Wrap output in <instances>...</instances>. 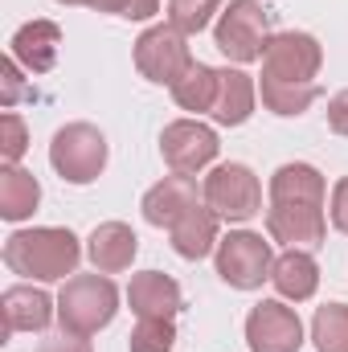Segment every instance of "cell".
<instances>
[{
	"instance_id": "9a60e30c",
	"label": "cell",
	"mask_w": 348,
	"mask_h": 352,
	"mask_svg": "<svg viewBox=\"0 0 348 352\" xmlns=\"http://www.w3.org/2000/svg\"><path fill=\"white\" fill-rule=\"evenodd\" d=\"M193 205H201V201H197V180L173 173V176H164L160 184H152V188L144 192V205H140V209H144V221H148V226L173 230Z\"/></svg>"
},
{
	"instance_id": "9c48e42d",
	"label": "cell",
	"mask_w": 348,
	"mask_h": 352,
	"mask_svg": "<svg viewBox=\"0 0 348 352\" xmlns=\"http://www.w3.org/2000/svg\"><path fill=\"white\" fill-rule=\"evenodd\" d=\"M217 131L201 119H176L160 131V156L176 176H197L217 160Z\"/></svg>"
},
{
	"instance_id": "7a4b0ae2",
	"label": "cell",
	"mask_w": 348,
	"mask_h": 352,
	"mask_svg": "<svg viewBox=\"0 0 348 352\" xmlns=\"http://www.w3.org/2000/svg\"><path fill=\"white\" fill-rule=\"evenodd\" d=\"M119 316V287L107 274H70L58 291V324L62 332L94 336Z\"/></svg>"
},
{
	"instance_id": "484cf974",
	"label": "cell",
	"mask_w": 348,
	"mask_h": 352,
	"mask_svg": "<svg viewBox=\"0 0 348 352\" xmlns=\"http://www.w3.org/2000/svg\"><path fill=\"white\" fill-rule=\"evenodd\" d=\"M176 349V324L173 320H140L131 328L127 352H173Z\"/></svg>"
},
{
	"instance_id": "83f0119b",
	"label": "cell",
	"mask_w": 348,
	"mask_h": 352,
	"mask_svg": "<svg viewBox=\"0 0 348 352\" xmlns=\"http://www.w3.org/2000/svg\"><path fill=\"white\" fill-rule=\"evenodd\" d=\"M90 8L123 16V21H148V16L160 12V0H90Z\"/></svg>"
},
{
	"instance_id": "f546056e",
	"label": "cell",
	"mask_w": 348,
	"mask_h": 352,
	"mask_svg": "<svg viewBox=\"0 0 348 352\" xmlns=\"http://www.w3.org/2000/svg\"><path fill=\"white\" fill-rule=\"evenodd\" d=\"M37 352H90V340H87V336H74V332H62V336L41 340Z\"/></svg>"
},
{
	"instance_id": "d6986e66",
	"label": "cell",
	"mask_w": 348,
	"mask_h": 352,
	"mask_svg": "<svg viewBox=\"0 0 348 352\" xmlns=\"http://www.w3.org/2000/svg\"><path fill=\"white\" fill-rule=\"evenodd\" d=\"M217 226H221V217L201 201V205H193L173 230H168V242H173V250L180 258L197 263V258H205V254L217 250V242H221V238H217Z\"/></svg>"
},
{
	"instance_id": "5bb4252c",
	"label": "cell",
	"mask_w": 348,
	"mask_h": 352,
	"mask_svg": "<svg viewBox=\"0 0 348 352\" xmlns=\"http://www.w3.org/2000/svg\"><path fill=\"white\" fill-rule=\"evenodd\" d=\"M58 50H62V29L54 21H29L8 41V58H17V66L29 74H50L58 66Z\"/></svg>"
},
{
	"instance_id": "603a6c76",
	"label": "cell",
	"mask_w": 348,
	"mask_h": 352,
	"mask_svg": "<svg viewBox=\"0 0 348 352\" xmlns=\"http://www.w3.org/2000/svg\"><path fill=\"white\" fill-rule=\"evenodd\" d=\"M168 90H173V98H176L180 111L209 115V111H213V98H217V70L205 66V62H193V66L184 70V78Z\"/></svg>"
},
{
	"instance_id": "4dcf8cb0",
	"label": "cell",
	"mask_w": 348,
	"mask_h": 352,
	"mask_svg": "<svg viewBox=\"0 0 348 352\" xmlns=\"http://www.w3.org/2000/svg\"><path fill=\"white\" fill-rule=\"evenodd\" d=\"M21 94H25V87H21V66H17V58H8V62H4V90H0V102L12 107Z\"/></svg>"
},
{
	"instance_id": "7c38bea8",
	"label": "cell",
	"mask_w": 348,
	"mask_h": 352,
	"mask_svg": "<svg viewBox=\"0 0 348 352\" xmlns=\"http://www.w3.org/2000/svg\"><path fill=\"white\" fill-rule=\"evenodd\" d=\"M0 316H4V336L12 332H45L58 316V299H50L33 283H17L0 295Z\"/></svg>"
},
{
	"instance_id": "ffe728a7",
	"label": "cell",
	"mask_w": 348,
	"mask_h": 352,
	"mask_svg": "<svg viewBox=\"0 0 348 352\" xmlns=\"http://www.w3.org/2000/svg\"><path fill=\"white\" fill-rule=\"evenodd\" d=\"M328 180L312 164H283L270 176V201H299V205H324Z\"/></svg>"
},
{
	"instance_id": "4316f807",
	"label": "cell",
	"mask_w": 348,
	"mask_h": 352,
	"mask_svg": "<svg viewBox=\"0 0 348 352\" xmlns=\"http://www.w3.org/2000/svg\"><path fill=\"white\" fill-rule=\"evenodd\" d=\"M29 152V127L17 111L0 115V160L4 164H21V156Z\"/></svg>"
},
{
	"instance_id": "e0dca14e",
	"label": "cell",
	"mask_w": 348,
	"mask_h": 352,
	"mask_svg": "<svg viewBox=\"0 0 348 352\" xmlns=\"http://www.w3.org/2000/svg\"><path fill=\"white\" fill-rule=\"evenodd\" d=\"M259 107V87L246 70L238 66H221L217 70V98H213V123L221 127H242Z\"/></svg>"
},
{
	"instance_id": "4fadbf2b",
	"label": "cell",
	"mask_w": 348,
	"mask_h": 352,
	"mask_svg": "<svg viewBox=\"0 0 348 352\" xmlns=\"http://www.w3.org/2000/svg\"><path fill=\"white\" fill-rule=\"evenodd\" d=\"M127 303L140 320H173L176 311L184 307V295H180V283L164 270H144V274H131L127 283Z\"/></svg>"
},
{
	"instance_id": "cb8c5ba5",
	"label": "cell",
	"mask_w": 348,
	"mask_h": 352,
	"mask_svg": "<svg viewBox=\"0 0 348 352\" xmlns=\"http://www.w3.org/2000/svg\"><path fill=\"white\" fill-rule=\"evenodd\" d=\"M316 352H348V303H324L312 320Z\"/></svg>"
},
{
	"instance_id": "ba28073f",
	"label": "cell",
	"mask_w": 348,
	"mask_h": 352,
	"mask_svg": "<svg viewBox=\"0 0 348 352\" xmlns=\"http://www.w3.org/2000/svg\"><path fill=\"white\" fill-rule=\"evenodd\" d=\"M324 66V45L312 37V33H274L266 41V54H262V78H274V82H316Z\"/></svg>"
},
{
	"instance_id": "7402d4cb",
	"label": "cell",
	"mask_w": 348,
	"mask_h": 352,
	"mask_svg": "<svg viewBox=\"0 0 348 352\" xmlns=\"http://www.w3.org/2000/svg\"><path fill=\"white\" fill-rule=\"evenodd\" d=\"M259 98L270 115L295 119V115H303L320 98V82H274V78H259Z\"/></svg>"
},
{
	"instance_id": "8fae6325",
	"label": "cell",
	"mask_w": 348,
	"mask_h": 352,
	"mask_svg": "<svg viewBox=\"0 0 348 352\" xmlns=\"http://www.w3.org/2000/svg\"><path fill=\"white\" fill-rule=\"evenodd\" d=\"M266 234H270V242H283L287 250H316L328 238L324 205L270 201V209H266Z\"/></svg>"
},
{
	"instance_id": "52a82bcc",
	"label": "cell",
	"mask_w": 348,
	"mask_h": 352,
	"mask_svg": "<svg viewBox=\"0 0 348 352\" xmlns=\"http://www.w3.org/2000/svg\"><path fill=\"white\" fill-rule=\"evenodd\" d=\"M193 66V50L188 37L176 25H152L135 37V70L156 82V87H176L184 78V70Z\"/></svg>"
},
{
	"instance_id": "277c9868",
	"label": "cell",
	"mask_w": 348,
	"mask_h": 352,
	"mask_svg": "<svg viewBox=\"0 0 348 352\" xmlns=\"http://www.w3.org/2000/svg\"><path fill=\"white\" fill-rule=\"evenodd\" d=\"M50 164L66 184H90L107 168V135L94 123H66L50 140Z\"/></svg>"
},
{
	"instance_id": "8992f818",
	"label": "cell",
	"mask_w": 348,
	"mask_h": 352,
	"mask_svg": "<svg viewBox=\"0 0 348 352\" xmlns=\"http://www.w3.org/2000/svg\"><path fill=\"white\" fill-rule=\"evenodd\" d=\"M201 201L221 221H250L262 213V180L246 164H217L201 184Z\"/></svg>"
},
{
	"instance_id": "1f68e13d",
	"label": "cell",
	"mask_w": 348,
	"mask_h": 352,
	"mask_svg": "<svg viewBox=\"0 0 348 352\" xmlns=\"http://www.w3.org/2000/svg\"><path fill=\"white\" fill-rule=\"evenodd\" d=\"M328 127H332L336 135H348V90H340V94L328 98Z\"/></svg>"
},
{
	"instance_id": "30bf717a",
	"label": "cell",
	"mask_w": 348,
	"mask_h": 352,
	"mask_svg": "<svg viewBox=\"0 0 348 352\" xmlns=\"http://www.w3.org/2000/svg\"><path fill=\"white\" fill-rule=\"evenodd\" d=\"M246 344L250 352H299L303 349V320L287 299H262L246 316Z\"/></svg>"
},
{
	"instance_id": "ac0fdd59",
	"label": "cell",
	"mask_w": 348,
	"mask_h": 352,
	"mask_svg": "<svg viewBox=\"0 0 348 352\" xmlns=\"http://www.w3.org/2000/svg\"><path fill=\"white\" fill-rule=\"evenodd\" d=\"M270 283H274L279 299L307 303L320 291V263L312 258V250H283L270 266Z\"/></svg>"
},
{
	"instance_id": "44dd1931",
	"label": "cell",
	"mask_w": 348,
	"mask_h": 352,
	"mask_svg": "<svg viewBox=\"0 0 348 352\" xmlns=\"http://www.w3.org/2000/svg\"><path fill=\"white\" fill-rule=\"evenodd\" d=\"M41 205V184L37 176L25 173L21 164H4L0 168V217L4 221H25L33 217Z\"/></svg>"
},
{
	"instance_id": "3957f363",
	"label": "cell",
	"mask_w": 348,
	"mask_h": 352,
	"mask_svg": "<svg viewBox=\"0 0 348 352\" xmlns=\"http://www.w3.org/2000/svg\"><path fill=\"white\" fill-rule=\"evenodd\" d=\"M270 37H274V33H270V25H266V12H262L259 0H230V4L217 12L213 45H217L234 66L262 62Z\"/></svg>"
},
{
	"instance_id": "5b68a950",
	"label": "cell",
	"mask_w": 348,
	"mask_h": 352,
	"mask_svg": "<svg viewBox=\"0 0 348 352\" xmlns=\"http://www.w3.org/2000/svg\"><path fill=\"white\" fill-rule=\"evenodd\" d=\"M213 263H217V274H221L226 287H234V291H259L262 283L270 278L274 254H270V242L262 234L234 230V234H226L217 242Z\"/></svg>"
},
{
	"instance_id": "6da1fadb",
	"label": "cell",
	"mask_w": 348,
	"mask_h": 352,
	"mask_svg": "<svg viewBox=\"0 0 348 352\" xmlns=\"http://www.w3.org/2000/svg\"><path fill=\"white\" fill-rule=\"evenodd\" d=\"M78 263H83V246L62 226L17 230L4 242V266L21 278H33V283H58V278L74 274Z\"/></svg>"
},
{
	"instance_id": "f1b7e54d",
	"label": "cell",
	"mask_w": 348,
	"mask_h": 352,
	"mask_svg": "<svg viewBox=\"0 0 348 352\" xmlns=\"http://www.w3.org/2000/svg\"><path fill=\"white\" fill-rule=\"evenodd\" d=\"M328 217H332V226H336V230L348 238V176H340V180L332 184V205H328Z\"/></svg>"
},
{
	"instance_id": "d4e9b609",
	"label": "cell",
	"mask_w": 348,
	"mask_h": 352,
	"mask_svg": "<svg viewBox=\"0 0 348 352\" xmlns=\"http://www.w3.org/2000/svg\"><path fill=\"white\" fill-rule=\"evenodd\" d=\"M217 12H221V0H168V25H176L184 37L209 29Z\"/></svg>"
},
{
	"instance_id": "d6a6232c",
	"label": "cell",
	"mask_w": 348,
	"mask_h": 352,
	"mask_svg": "<svg viewBox=\"0 0 348 352\" xmlns=\"http://www.w3.org/2000/svg\"><path fill=\"white\" fill-rule=\"evenodd\" d=\"M58 4H83V8H90V0H58Z\"/></svg>"
},
{
	"instance_id": "2e32d148",
	"label": "cell",
	"mask_w": 348,
	"mask_h": 352,
	"mask_svg": "<svg viewBox=\"0 0 348 352\" xmlns=\"http://www.w3.org/2000/svg\"><path fill=\"white\" fill-rule=\"evenodd\" d=\"M135 254H140V238H135L131 226H123V221H102V226L90 230L87 258L98 274H119V270H127V266L135 263Z\"/></svg>"
}]
</instances>
